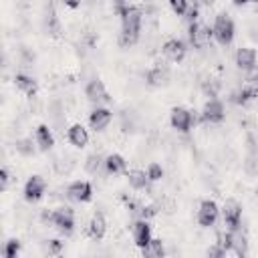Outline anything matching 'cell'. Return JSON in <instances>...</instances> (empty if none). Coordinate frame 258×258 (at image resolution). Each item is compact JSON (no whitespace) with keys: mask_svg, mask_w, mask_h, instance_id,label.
Listing matches in <instances>:
<instances>
[{"mask_svg":"<svg viewBox=\"0 0 258 258\" xmlns=\"http://www.w3.org/2000/svg\"><path fill=\"white\" fill-rule=\"evenodd\" d=\"M121 22H123L121 36H119L121 44H123V46H129V44L137 42L139 30H141V12H139V8H135V6L123 8V12H121Z\"/></svg>","mask_w":258,"mask_h":258,"instance_id":"obj_1","label":"cell"},{"mask_svg":"<svg viewBox=\"0 0 258 258\" xmlns=\"http://www.w3.org/2000/svg\"><path fill=\"white\" fill-rule=\"evenodd\" d=\"M42 218L44 220H48V222H52L62 234H71L73 232V228H75V218H73V212H71V208H58V210H54L52 214H42Z\"/></svg>","mask_w":258,"mask_h":258,"instance_id":"obj_2","label":"cell"},{"mask_svg":"<svg viewBox=\"0 0 258 258\" xmlns=\"http://www.w3.org/2000/svg\"><path fill=\"white\" fill-rule=\"evenodd\" d=\"M214 36L220 44H230L232 38H234V22L228 14H218L216 16V22H214Z\"/></svg>","mask_w":258,"mask_h":258,"instance_id":"obj_3","label":"cell"},{"mask_svg":"<svg viewBox=\"0 0 258 258\" xmlns=\"http://www.w3.org/2000/svg\"><path fill=\"white\" fill-rule=\"evenodd\" d=\"M214 36V30L208 28L206 24H200V22H191L189 24V42L196 46V48H204L210 44Z\"/></svg>","mask_w":258,"mask_h":258,"instance_id":"obj_4","label":"cell"},{"mask_svg":"<svg viewBox=\"0 0 258 258\" xmlns=\"http://www.w3.org/2000/svg\"><path fill=\"white\" fill-rule=\"evenodd\" d=\"M222 216H224V224L236 232L240 226V218H242V206L236 200H228L222 208Z\"/></svg>","mask_w":258,"mask_h":258,"instance_id":"obj_5","label":"cell"},{"mask_svg":"<svg viewBox=\"0 0 258 258\" xmlns=\"http://www.w3.org/2000/svg\"><path fill=\"white\" fill-rule=\"evenodd\" d=\"M216 218H218V206H216V202L204 200L200 204V210H198V222L204 228H208V226H212L216 222Z\"/></svg>","mask_w":258,"mask_h":258,"instance_id":"obj_6","label":"cell"},{"mask_svg":"<svg viewBox=\"0 0 258 258\" xmlns=\"http://www.w3.org/2000/svg\"><path fill=\"white\" fill-rule=\"evenodd\" d=\"M44 187H46L44 179L40 175H32L24 185V198L28 202H38L42 198V194H44Z\"/></svg>","mask_w":258,"mask_h":258,"instance_id":"obj_7","label":"cell"},{"mask_svg":"<svg viewBox=\"0 0 258 258\" xmlns=\"http://www.w3.org/2000/svg\"><path fill=\"white\" fill-rule=\"evenodd\" d=\"M191 123H194V117H191V113H189L187 109L175 107V109L171 111V125H173V129L185 133V131H189Z\"/></svg>","mask_w":258,"mask_h":258,"instance_id":"obj_8","label":"cell"},{"mask_svg":"<svg viewBox=\"0 0 258 258\" xmlns=\"http://www.w3.org/2000/svg\"><path fill=\"white\" fill-rule=\"evenodd\" d=\"M67 194H69V198L75 200V202H89L91 196H93V187H91L89 181H75V183L69 185Z\"/></svg>","mask_w":258,"mask_h":258,"instance_id":"obj_9","label":"cell"},{"mask_svg":"<svg viewBox=\"0 0 258 258\" xmlns=\"http://www.w3.org/2000/svg\"><path fill=\"white\" fill-rule=\"evenodd\" d=\"M224 115H226V109H224L222 101L210 99V101L206 103V107H204V119H206V121H210V123H220V121L224 119Z\"/></svg>","mask_w":258,"mask_h":258,"instance_id":"obj_10","label":"cell"},{"mask_svg":"<svg viewBox=\"0 0 258 258\" xmlns=\"http://www.w3.org/2000/svg\"><path fill=\"white\" fill-rule=\"evenodd\" d=\"M163 54H165L169 60L179 62V60H183V56H185V44H183L181 40H177V38H171V40H167V42L163 44Z\"/></svg>","mask_w":258,"mask_h":258,"instance_id":"obj_11","label":"cell"},{"mask_svg":"<svg viewBox=\"0 0 258 258\" xmlns=\"http://www.w3.org/2000/svg\"><path fill=\"white\" fill-rule=\"evenodd\" d=\"M85 95H87V99H89V101H93V103L109 101V95H107V91H105V85H103L99 79H93V81L87 85Z\"/></svg>","mask_w":258,"mask_h":258,"instance_id":"obj_12","label":"cell"},{"mask_svg":"<svg viewBox=\"0 0 258 258\" xmlns=\"http://www.w3.org/2000/svg\"><path fill=\"white\" fill-rule=\"evenodd\" d=\"M111 119H113L111 111H109V109H103V107H97V109L89 115V123H91V127H93L95 131H103V129L111 123Z\"/></svg>","mask_w":258,"mask_h":258,"instance_id":"obj_13","label":"cell"},{"mask_svg":"<svg viewBox=\"0 0 258 258\" xmlns=\"http://www.w3.org/2000/svg\"><path fill=\"white\" fill-rule=\"evenodd\" d=\"M133 240L139 248H145L151 242V226L145 220L133 224Z\"/></svg>","mask_w":258,"mask_h":258,"instance_id":"obj_14","label":"cell"},{"mask_svg":"<svg viewBox=\"0 0 258 258\" xmlns=\"http://www.w3.org/2000/svg\"><path fill=\"white\" fill-rule=\"evenodd\" d=\"M236 64L242 71H250L256 64V50L254 48H248V46L238 48V52H236Z\"/></svg>","mask_w":258,"mask_h":258,"instance_id":"obj_15","label":"cell"},{"mask_svg":"<svg viewBox=\"0 0 258 258\" xmlns=\"http://www.w3.org/2000/svg\"><path fill=\"white\" fill-rule=\"evenodd\" d=\"M69 141H71L75 147H85L87 141H89V133H87V129H85L81 123L71 125V129H69Z\"/></svg>","mask_w":258,"mask_h":258,"instance_id":"obj_16","label":"cell"},{"mask_svg":"<svg viewBox=\"0 0 258 258\" xmlns=\"http://www.w3.org/2000/svg\"><path fill=\"white\" fill-rule=\"evenodd\" d=\"M36 143L42 151H48L52 145H54V137L48 129V125H38L36 127Z\"/></svg>","mask_w":258,"mask_h":258,"instance_id":"obj_17","label":"cell"},{"mask_svg":"<svg viewBox=\"0 0 258 258\" xmlns=\"http://www.w3.org/2000/svg\"><path fill=\"white\" fill-rule=\"evenodd\" d=\"M105 230H107L105 216H103V214H95V216L91 218V224H89V234H91L95 240H99V238L105 236Z\"/></svg>","mask_w":258,"mask_h":258,"instance_id":"obj_18","label":"cell"},{"mask_svg":"<svg viewBox=\"0 0 258 258\" xmlns=\"http://www.w3.org/2000/svg\"><path fill=\"white\" fill-rule=\"evenodd\" d=\"M14 85H16V89L26 93L28 97H32L36 93V81L32 77H28V75H16L14 77Z\"/></svg>","mask_w":258,"mask_h":258,"instance_id":"obj_19","label":"cell"},{"mask_svg":"<svg viewBox=\"0 0 258 258\" xmlns=\"http://www.w3.org/2000/svg\"><path fill=\"white\" fill-rule=\"evenodd\" d=\"M105 167L109 173H123L125 171V159L117 153H111L107 159H105Z\"/></svg>","mask_w":258,"mask_h":258,"instance_id":"obj_20","label":"cell"},{"mask_svg":"<svg viewBox=\"0 0 258 258\" xmlns=\"http://www.w3.org/2000/svg\"><path fill=\"white\" fill-rule=\"evenodd\" d=\"M167 81V71L163 69V67H153L149 73H147V83L151 85V87H159V85H163Z\"/></svg>","mask_w":258,"mask_h":258,"instance_id":"obj_21","label":"cell"},{"mask_svg":"<svg viewBox=\"0 0 258 258\" xmlns=\"http://www.w3.org/2000/svg\"><path fill=\"white\" fill-rule=\"evenodd\" d=\"M129 183H131V187H135V189H143V187H147L149 177H147L145 171H141V169H133V171L129 173Z\"/></svg>","mask_w":258,"mask_h":258,"instance_id":"obj_22","label":"cell"},{"mask_svg":"<svg viewBox=\"0 0 258 258\" xmlns=\"http://www.w3.org/2000/svg\"><path fill=\"white\" fill-rule=\"evenodd\" d=\"M163 244H161V240H153L151 238V242L143 248V254H147V256H153V258H161L163 256Z\"/></svg>","mask_w":258,"mask_h":258,"instance_id":"obj_23","label":"cell"},{"mask_svg":"<svg viewBox=\"0 0 258 258\" xmlns=\"http://www.w3.org/2000/svg\"><path fill=\"white\" fill-rule=\"evenodd\" d=\"M252 97H256V95H254V91H252V89L246 85L244 89H240V91L234 95V101H236L238 105H246V103H248Z\"/></svg>","mask_w":258,"mask_h":258,"instance_id":"obj_24","label":"cell"},{"mask_svg":"<svg viewBox=\"0 0 258 258\" xmlns=\"http://www.w3.org/2000/svg\"><path fill=\"white\" fill-rule=\"evenodd\" d=\"M99 167H101V155H99V153L89 155V157H87V161H85V169H87V171H91V173H97V171H99Z\"/></svg>","mask_w":258,"mask_h":258,"instance_id":"obj_25","label":"cell"},{"mask_svg":"<svg viewBox=\"0 0 258 258\" xmlns=\"http://www.w3.org/2000/svg\"><path fill=\"white\" fill-rule=\"evenodd\" d=\"M16 151L22 153V155H32L34 153V147H32V141L30 139H18L16 141Z\"/></svg>","mask_w":258,"mask_h":258,"instance_id":"obj_26","label":"cell"},{"mask_svg":"<svg viewBox=\"0 0 258 258\" xmlns=\"http://www.w3.org/2000/svg\"><path fill=\"white\" fill-rule=\"evenodd\" d=\"M20 252V242L18 240H8L4 246V256L6 258H16Z\"/></svg>","mask_w":258,"mask_h":258,"instance_id":"obj_27","label":"cell"},{"mask_svg":"<svg viewBox=\"0 0 258 258\" xmlns=\"http://www.w3.org/2000/svg\"><path fill=\"white\" fill-rule=\"evenodd\" d=\"M147 177H149V181H159V179L163 177V169H161V165L151 163V165L147 167Z\"/></svg>","mask_w":258,"mask_h":258,"instance_id":"obj_28","label":"cell"},{"mask_svg":"<svg viewBox=\"0 0 258 258\" xmlns=\"http://www.w3.org/2000/svg\"><path fill=\"white\" fill-rule=\"evenodd\" d=\"M169 4H171V8H173V12L175 14H185L187 12V8H189V2L187 0H169Z\"/></svg>","mask_w":258,"mask_h":258,"instance_id":"obj_29","label":"cell"},{"mask_svg":"<svg viewBox=\"0 0 258 258\" xmlns=\"http://www.w3.org/2000/svg\"><path fill=\"white\" fill-rule=\"evenodd\" d=\"M62 250V242L60 240H50L48 242V254H58Z\"/></svg>","mask_w":258,"mask_h":258,"instance_id":"obj_30","label":"cell"},{"mask_svg":"<svg viewBox=\"0 0 258 258\" xmlns=\"http://www.w3.org/2000/svg\"><path fill=\"white\" fill-rule=\"evenodd\" d=\"M139 214H141V218H151V216H155V208H151V206H143V208H139Z\"/></svg>","mask_w":258,"mask_h":258,"instance_id":"obj_31","label":"cell"},{"mask_svg":"<svg viewBox=\"0 0 258 258\" xmlns=\"http://www.w3.org/2000/svg\"><path fill=\"white\" fill-rule=\"evenodd\" d=\"M0 179H2V189H6L8 187V181H10V175H8V169L6 167L0 169Z\"/></svg>","mask_w":258,"mask_h":258,"instance_id":"obj_32","label":"cell"},{"mask_svg":"<svg viewBox=\"0 0 258 258\" xmlns=\"http://www.w3.org/2000/svg\"><path fill=\"white\" fill-rule=\"evenodd\" d=\"M248 87L254 91V95H258V73L250 77V81H248Z\"/></svg>","mask_w":258,"mask_h":258,"instance_id":"obj_33","label":"cell"},{"mask_svg":"<svg viewBox=\"0 0 258 258\" xmlns=\"http://www.w3.org/2000/svg\"><path fill=\"white\" fill-rule=\"evenodd\" d=\"M62 2H64L69 8H79V6H81V0H62Z\"/></svg>","mask_w":258,"mask_h":258,"instance_id":"obj_34","label":"cell"},{"mask_svg":"<svg viewBox=\"0 0 258 258\" xmlns=\"http://www.w3.org/2000/svg\"><path fill=\"white\" fill-rule=\"evenodd\" d=\"M248 2H256V0H234L236 6H244V4H248Z\"/></svg>","mask_w":258,"mask_h":258,"instance_id":"obj_35","label":"cell"},{"mask_svg":"<svg viewBox=\"0 0 258 258\" xmlns=\"http://www.w3.org/2000/svg\"><path fill=\"white\" fill-rule=\"evenodd\" d=\"M200 2H202V4H204V6H212V4H214V2H216V0H200Z\"/></svg>","mask_w":258,"mask_h":258,"instance_id":"obj_36","label":"cell"},{"mask_svg":"<svg viewBox=\"0 0 258 258\" xmlns=\"http://www.w3.org/2000/svg\"><path fill=\"white\" fill-rule=\"evenodd\" d=\"M256 196H258V187H256Z\"/></svg>","mask_w":258,"mask_h":258,"instance_id":"obj_37","label":"cell"}]
</instances>
